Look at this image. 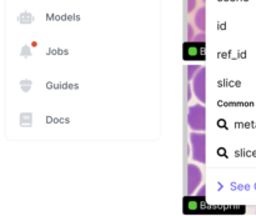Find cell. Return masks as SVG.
<instances>
[{"label": "cell", "mask_w": 256, "mask_h": 216, "mask_svg": "<svg viewBox=\"0 0 256 216\" xmlns=\"http://www.w3.org/2000/svg\"><path fill=\"white\" fill-rule=\"evenodd\" d=\"M185 52H190V58H199L200 56V48L199 45H190L189 49H185Z\"/></svg>", "instance_id": "1"}]
</instances>
